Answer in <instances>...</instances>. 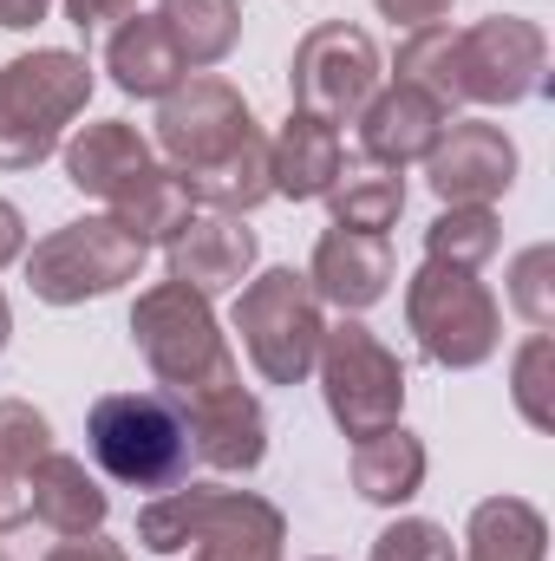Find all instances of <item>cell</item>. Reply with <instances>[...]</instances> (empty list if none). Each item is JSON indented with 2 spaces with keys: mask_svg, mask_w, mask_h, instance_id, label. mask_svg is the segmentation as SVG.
Listing matches in <instances>:
<instances>
[{
  "mask_svg": "<svg viewBox=\"0 0 555 561\" xmlns=\"http://www.w3.org/2000/svg\"><path fill=\"white\" fill-rule=\"evenodd\" d=\"M157 150H163L170 176L190 190V203H203L216 216H249L256 203L275 196L269 138H262L249 99L216 72L183 79L177 92L157 99Z\"/></svg>",
  "mask_w": 555,
  "mask_h": 561,
  "instance_id": "6da1fadb",
  "label": "cell"
},
{
  "mask_svg": "<svg viewBox=\"0 0 555 561\" xmlns=\"http://www.w3.org/2000/svg\"><path fill=\"white\" fill-rule=\"evenodd\" d=\"M59 157H66V183H72L79 196H99L105 216H118L144 249H150V242H170V236L196 216L190 190L170 176V163H163V157L138 138V125H125V118L86 125L79 138L59 144Z\"/></svg>",
  "mask_w": 555,
  "mask_h": 561,
  "instance_id": "7a4b0ae2",
  "label": "cell"
},
{
  "mask_svg": "<svg viewBox=\"0 0 555 561\" xmlns=\"http://www.w3.org/2000/svg\"><path fill=\"white\" fill-rule=\"evenodd\" d=\"M138 542L150 556H177L196 542L190 561H281L287 523L269 496L223 490V483H177L138 510Z\"/></svg>",
  "mask_w": 555,
  "mask_h": 561,
  "instance_id": "3957f363",
  "label": "cell"
},
{
  "mask_svg": "<svg viewBox=\"0 0 555 561\" xmlns=\"http://www.w3.org/2000/svg\"><path fill=\"white\" fill-rule=\"evenodd\" d=\"M132 340H138L144 366L157 373L163 399H196L209 386H229L242 379L236 373V353L209 313V300L183 280H157L144 287L138 307H132Z\"/></svg>",
  "mask_w": 555,
  "mask_h": 561,
  "instance_id": "277c9868",
  "label": "cell"
},
{
  "mask_svg": "<svg viewBox=\"0 0 555 561\" xmlns=\"http://www.w3.org/2000/svg\"><path fill=\"white\" fill-rule=\"evenodd\" d=\"M92 99V59L39 46L0 66V170H39Z\"/></svg>",
  "mask_w": 555,
  "mask_h": 561,
  "instance_id": "5b68a950",
  "label": "cell"
},
{
  "mask_svg": "<svg viewBox=\"0 0 555 561\" xmlns=\"http://www.w3.org/2000/svg\"><path fill=\"white\" fill-rule=\"evenodd\" d=\"M92 463L125 490H177L190 477V424L163 392H105L86 419Z\"/></svg>",
  "mask_w": 555,
  "mask_h": 561,
  "instance_id": "8992f818",
  "label": "cell"
},
{
  "mask_svg": "<svg viewBox=\"0 0 555 561\" xmlns=\"http://www.w3.org/2000/svg\"><path fill=\"white\" fill-rule=\"evenodd\" d=\"M406 320H412L424 359L444 366V373H471V366H484L503 346V307L477 280V268L424 262L406 280Z\"/></svg>",
  "mask_w": 555,
  "mask_h": 561,
  "instance_id": "52a82bcc",
  "label": "cell"
},
{
  "mask_svg": "<svg viewBox=\"0 0 555 561\" xmlns=\"http://www.w3.org/2000/svg\"><path fill=\"white\" fill-rule=\"evenodd\" d=\"M314 373H320L327 412H333V424L347 437H373V431L399 424V412H406V366H399V353L353 313L320 333Z\"/></svg>",
  "mask_w": 555,
  "mask_h": 561,
  "instance_id": "ba28073f",
  "label": "cell"
},
{
  "mask_svg": "<svg viewBox=\"0 0 555 561\" xmlns=\"http://www.w3.org/2000/svg\"><path fill=\"white\" fill-rule=\"evenodd\" d=\"M236 333H242V353L249 366L269 379V386H301L320 359V333H327V313H320V294L307 287V275L294 268H269L242 287L236 300Z\"/></svg>",
  "mask_w": 555,
  "mask_h": 561,
  "instance_id": "9c48e42d",
  "label": "cell"
},
{
  "mask_svg": "<svg viewBox=\"0 0 555 561\" xmlns=\"http://www.w3.org/2000/svg\"><path fill=\"white\" fill-rule=\"evenodd\" d=\"M144 255H150V249H144L118 216H86V222H66V229H53L46 242H33V255H26V287H33L46 307H79V300H99V294L138 280Z\"/></svg>",
  "mask_w": 555,
  "mask_h": 561,
  "instance_id": "30bf717a",
  "label": "cell"
},
{
  "mask_svg": "<svg viewBox=\"0 0 555 561\" xmlns=\"http://www.w3.org/2000/svg\"><path fill=\"white\" fill-rule=\"evenodd\" d=\"M287 85H294V112H314L327 125H353L366 112V99L380 92V46H373V33L347 26V20H320L294 46Z\"/></svg>",
  "mask_w": 555,
  "mask_h": 561,
  "instance_id": "8fae6325",
  "label": "cell"
},
{
  "mask_svg": "<svg viewBox=\"0 0 555 561\" xmlns=\"http://www.w3.org/2000/svg\"><path fill=\"white\" fill-rule=\"evenodd\" d=\"M550 39L523 13H490L477 26H457V99L464 105H523L543 92Z\"/></svg>",
  "mask_w": 555,
  "mask_h": 561,
  "instance_id": "7c38bea8",
  "label": "cell"
},
{
  "mask_svg": "<svg viewBox=\"0 0 555 561\" xmlns=\"http://www.w3.org/2000/svg\"><path fill=\"white\" fill-rule=\"evenodd\" d=\"M424 176H431L444 209L451 203H497L517 183V144L503 138V125L457 118V125H444V138L431 144Z\"/></svg>",
  "mask_w": 555,
  "mask_h": 561,
  "instance_id": "4fadbf2b",
  "label": "cell"
},
{
  "mask_svg": "<svg viewBox=\"0 0 555 561\" xmlns=\"http://www.w3.org/2000/svg\"><path fill=\"white\" fill-rule=\"evenodd\" d=\"M183 424H190V450L209 470H256L269 457V419L256 405V392H242V379L209 386L196 399H170Z\"/></svg>",
  "mask_w": 555,
  "mask_h": 561,
  "instance_id": "5bb4252c",
  "label": "cell"
},
{
  "mask_svg": "<svg viewBox=\"0 0 555 561\" xmlns=\"http://www.w3.org/2000/svg\"><path fill=\"white\" fill-rule=\"evenodd\" d=\"M163 249H170V280L196 287L203 300L236 294L256 268V229H242V216H216V209L190 216Z\"/></svg>",
  "mask_w": 555,
  "mask_h": 561,
  "instance_id": "9a60e30c",
  "label": "cell"
},
{
  "mask_svg": "<svg viewBox=\"0 0 555 561\" xmlns=\"http://www.w3.org/2000/svg\"><path fill=\"white\" fill-rule=\"evenodd\" d=\"M444 125H451V112H444L438 99H424L418 85L393 79V85L373 92L366 112H360V157H366V163H386V170L424 163L431 144L444 138Z\"/></svg>",
  "mask_w": 555,
  "mask_h": 561,
  "instance_id": "2e32d148",
  "label": "cell"
},
{
  "mask_svg": "<svg viewBox=\"0 0 555 561\" xmlns=\"http://www.w3.org/2000/svg\"><path fill=\"white\" fill-rule=\"evenodd\" d=\"M307 287H314L327 307H340V313H366V307L386 300V287H393V242L333 222V229L314 242Z\"/></svg>",
  "mask_w": 555,
  "mask_h": 561,
  "instance_id": "e0dca14e",
  "label": "cell"
},
{
  "mask_svg": "<svg viewBox=\"0 0 555 561\" xmlns=\"http://www.w3.org/2000/svg\"><path fill=\"white\" fill-rule=\"evenodd\" d=\"M105 516H112V496L99 490V477H92L79 457L46 450V457L33 463V523H46L59 542H72V536H99Z\"/></svg>",
  "mask_w": 555,
  "mask_h": 561,
  "instance_id": "ac0fdd59",
  "label": "cell"
},
{
  "mask_svg": "<svg viewBox=\"0 0 555 561\" xmlns=\"http://www.w3.org/2000/svg\"><path fill=\"white\" fill-rule=\"evenodd\" d=\"M340 163H347L340 125H327L314 112H287L281 138L269 144V176H275V196H287V203L327 196V183L340 176Z\"/></svg>",
  "mask_w": 555,
  "mask_h": 561,
  "instance_id": "d6986e66",
  "label": "cell"
},
{
  "mask_svg": "<svg viewBox=\"0 0 555 561\" xmlns=\"http://www.w3.org/2000/svg\"><path fill=\"white\" fill-rule=\"evenodd\" d=\"M105 72H112V85L132 92V99H163V92H177V85L190 79L183 53L170 46V33L157 26V13H132L125 26H112V39H105Z\"/></svg>",
  "mask_w": 555,
  "mask_h": 561,
  "instance_id": "ffe728a7",
  "label": "cell"
},
{
  "mask_svg": "<svg viewBox=\"0 0 555 561\" xmlns=\"http://www.w3.org/2000/svg\"><path fill=\"white\" fill-rule=\"evenodd\" d=\"M53 450V424L26 399H0V536L33 523V463Z\"/></svg>",
  "mask_w": 555,
  "mask_h": 561,
  "instance_id": "44dd1931",
  "label": "cell"
},
{
  "mask_svg": "<svg viewBox=\"0 0 555 561\" xmlns=\"http://www.w3.org/2000/svg\"><path fill=\"white\" fill-rule=\"evenodd\" d=\"M418 483H424V444H418L406 424H386L373 437H353V490L380 510H399L412 503Z\"/></svg>",
  "mask_w": 555,
  "mask_h": 561,
  "instance_id": "7402d4cb",
  "label": "cell"
},
{
  "mask_svg": "<svg viewBox=\"0 0 555 561\" xmlns=\"http://www.w3.org/2000/svg\"><path fill=\"white\" fill-rule=\"evenodd\" d=\"M464 561H550V523L523 496H490L471 510Z\"/></svg>",
  "mask_w": 555,
  "mask_h": 561,
  "instance_id": "603a6c76",
  "label": "cell"
},
{
  "mask_svg": "<svg viewBox=\"0 0 555 561\" xmlns=\"http://www.w3.org/2000/svg\"><path fill=\"white\" fill-rule=\"evenodd\" d=\"M157 26L183 53L190 72H209L236 53L242 39V7L236 0H157Z\"/></svg>",
  "mask_w": 555,
  "mask_h": 561,
  "instance_id": "cb8c5ba5",
  "label": "cell"
},
{
  "mask_svg": "<svg viewBox=\"0 0 555 561\" xmlns=\"http://www.w3.org/2000/svg\"><path fill=\"white\" fill-rule=\"evenodd\" d=\"M327 209H333L340 229L386 236L399 222V209H406V183H399V170L360 157V163H340V176L327 183Z\"/></svg>",
  "mask_w": 555,
  "mask_h": 561,
  "instance_id": "d4e9b609",
  "label": "cell"
},
{
  "mask_svg": "<svg viewBox=\"0 0 555 561\" xmlns=\"http://www.w3.org/2000/svg\"><path fill=\"white\" fill-rule=\"evenodd\" d=\"M503 249V222L490 203H451L431 216L424 229V262H451V268H484Z\"/></svg>",
  "mask_w": 555,
  "mask_h": 561,
  "instance_id": "484cf974",
  "label": "cell"
},
{
  "mask_svg": "<svg viewBox=\"0 0 555 561\" xmlns=\"http://www.w3.org/2000/svg\"><path fill=\"white\" fill-rule=\"evenodd\" d=\"M399 79L418 85L424 99H438L444 112H457V26H412V39L399 46Z\"/></svg>",
  "mask_w": 555,
  "mask_h": 561,
  "instance_id": "4316f807",
  "label": "cell"
},
{
  "mask_svg": "<svg viewBox=\"0 0 555 561\" xmlns=\"http://www.w3.org/2000/svg\"><path fill=\"white\" fill-rule=\"evenodd\" d=\"M555 373V340L550 333H530L523 353H517V412L536 424V431H555V405H550V379Z\"/></svg>",
  "mask_w": 555,
  "mask_h": 561,
  "instance_id": "83f0119b",
  "label": "cell"
},
{
  "mask_svg": "<svg viewBox=\"0 0 555 561\" xmlns=\"http://www.w3.org/2000/svg\"><path fill=\"white\" fill-rule=\"evenodd\" d=\"M366 561H457V549H451V536H444L438 523L399 516V523H386V529L373 536V556Z\"/></svg>",
  "mask_w": 555,
  "mask_h": 561,
  "instance_id": "f1b7e54d",
  "label": "cell"
},
{
  "mask_svg": "<svg viewBox=\"0 0 555 561\" xmlns=\"http://www.w3.org/2000/svg\"><path fill=\"white\" fill-rule=\"evenodd\" d=\"M550 268H555V255H550V249H523V255H517V268H510V300L523 307V320H530L536 333H550V327H555Z\"/></svg>",
  "mask_w": 555,
  "mask_h": 561,
  "instance_id": "f546056e",
  "label": "cell"
},
{
  "mask_svg": "<svg viewBox=\"0 0 555 561\" xmlns=\"http://www.w3.org/2000/svg\"><path fill=\"white\" fill-rule=\"evenodd\" d=\"M138 13V0H66V20L92 39V33H105V26H125Z\"/></svg>",
  "mask_w": 555,
  "mask_h": 561,
  "instance_id": "4dcf8cb0",
  "label": "cell"
},
{
  "mask_svg": "<svg viewBox=\"0 0 555 561\" xmlns=\"http://www.w3.org/2000/svg\"><path fill=\"white\" fill-rule=\"evenodd\" d=\"M386 20H399V26H438L444 13H451V0H373Z\"/></svg>",
  "mask_w": 555,
  "mask_h": 561,
  "instance_id": "1f68e13d",
  "label": "cell"
},
{
  "mask_svg": "<svg viewBox=\"0 0 555 561\" xmlns=\"http://www.w3.org/2000/svg\"><path fill=\"white\" fill-rule=\"evenodd\" d=\"M46 561H132L118 542H105V536H72V542H59Z\"/></svg>",
  "mask_w": 555,
  "mask_h": 561,
  "instance_id": "d6a6232c",
  "label": "cell"
},
{
  "mask_svg": "<svg viewBox=\"0 0 555 561\" xmlns=\"http://www.w3.org/2000/svg\"><path fill=\"white\" fill-rule=\"evenodd\" d=\"M20 255H26V216L0 196V268H7V262H20Z\"/></svg>",
  "mask_w": 555,
  "mask_h": 561,
  "instance_id": "836d02e7",
  "label": "cell"
},
{
  "mask_svg": "<svg viewBox=\"0 0 555 561\" xmlns=\"http://www.w3.org/2000/svg\"><path fill=\"white\" fill-rule=\"evenodd\" d=\"M46 7H53V0H0V26H7V33H33V26L46 20Z\"/></svg>",
  "mask_w": 555,
  "mask_h": 561,
  "instance_id": "e575fe53",
  "label": "cell"
},
{
  "mask_svg": "<svg viewBox=\"0 0 555 561\" xmlns=\"http://www.w3.org/2000/svg\"><path fill=\"white\" fill-rule=\"evenodd\" d=\"M7 333H13V307H7V294H0V353H7Z\"/></svg>",
  "mask_w": 555,
  "mask_h": 561,
  "instance_id": "d590c367",
  "label": "cell"
},
{
  "mask_svg": "<svg viewBox=\"0 0 555 561\" xmlns=\"http://www.w3.org/2000/svg\"><path fill=\"white\" fill-rule=\"evenodd\" d=\"M0 561H7V556H0Z\"/></svg>",
  "mask_w": 555,
  "mask_h": 561,
  "instance_id": "8d00e7d4",
  "label": "cell"
}]
</instances>
